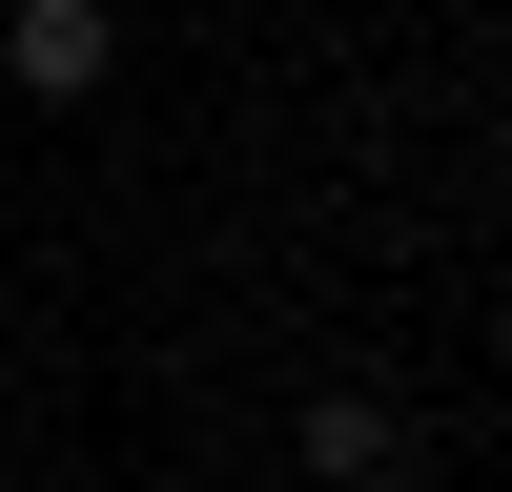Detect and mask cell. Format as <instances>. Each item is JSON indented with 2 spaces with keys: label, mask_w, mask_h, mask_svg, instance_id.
Wrapping results in <instances>:
<instances>
[{
  "label": "cell",
  "mask_w": 512,
  "mask_h": 492,
  "mask_svg": "<svg viewBox=\"0 0 512 492\" xmlns=\"http://www.w3.org/2000/svg\"><path fill=\"white\" fill-rule=\"evenodd\" d=\"M0 82H21V103H103V82H123V21H103V0H0Z\"/></svg>",
  "instance_id": "1"
},
{
  "label": "cell",
  "mask_w": 512,
  "mask_h": 492,
  "mask_svg": "<svg viewBox=\"0 0 512 492\" xmlns=\"http://www.w3.org/2000/svg\"><path fill=\"white\" fill-rule=\"evenodd\" d=\"M390 451H410L390 390H308V472H328V492H390Z\"/></svg>",
  "instance_id": "2"
}]
</instances>
